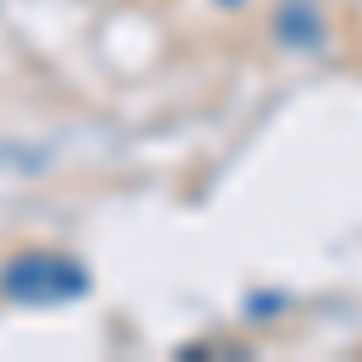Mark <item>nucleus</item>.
Segmentation results:
<instances>
[{
    "label": "nucleus",
    "instance_id": "1",
    "mask_svg": "<svg viewBox=\"0 0 362 362\" xmlns=\"http://www.w3.org/2000/svg\"><path fill=\"white\" fill-rule=\"evenodd\" d=\"M87 290H92L87 271L63 251H15L0 266V295L25 309L68 305V300H83Z\"/></svg>",
    "mask_w": 362,
    "mask_h": 362
},
{
    "label": "nucleus",
    "instance_id": "2",
    "mask_svg": "<svg viewBox=\"0 0 362 362\" xmlns=\"http://www.w3.org/2000/svg\"><path fill=\"white\" fill-rule=\"evenodd\" d=\"M276 34L285 49H319L324 44V15L309 0H285L276 10Z\"/></svg>",
    "mask_w": 362,
    "mask_h": 362
},
{
    "label": "nucleus",
    "instance_id": "3",
    "mask_svg": "<svg viewBox=\"0 0 362 362\" xmlns=\"http://www.w3.org/2000/svg\"><path fill=\"white\" fill-rule=\"evenodd\" d=\"M218 5H227V10H232V5H242V0H218Z\"/></svg>",
    "mask_w": 362,
    "mask_h": 362
}]
</instances>
